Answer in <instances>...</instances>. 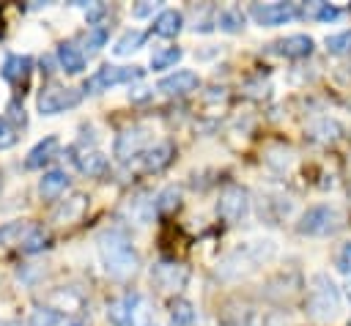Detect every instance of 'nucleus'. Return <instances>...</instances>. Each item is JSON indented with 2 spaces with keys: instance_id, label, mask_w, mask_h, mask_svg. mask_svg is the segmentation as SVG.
Returning <instances> with one entry per match:
<instances>
[{
  "instance_id": "obj_5",
  "label": "nucleus",
  "mask_w": 351,
  "mask_h": 326,
  "mask_svg": "<svg viewBox=\"0 0 351 326\" xmlns=\"http://www.w3.org/2000/svg\"><path fill=\"white\" fill-rule=\"evenodd\" d=\"M340 211L335 205H326V203H318V205H310L302 211L299 222H296V230L302 236H332L340 230Z\"/></svg>"
},
{
  "instance_id": "obj_28",
  "label": "nucleus",
  "mask_w": 351,
  "mask_h": 326,
  "mask_svg": "<svg viewBox=\"0 0 351 326\" xmlns=\"http://www.w3.org/2000/svg\"><path fill=\"white\" fill-rule=\"evenodd\" d=\"M244 19H247L244 11L236 8V5H228V8L217 11V27L225 30V33H239L244 27Z\"/></svg>"
},
{
  "instance_id": "obj_41",
  "label": "nucleus",
  "mask_w": 351,
  "mask_h": 326,
  "mask_svg": "<svg viewBox=\"0 0 351 326\" xmlns=\"http://www.w3.org/2000/svg\"><path fill=\"white\" fill-rule=\"evenodd\" d=\"M266 326H280V318H277V315H271V318L266 321Z\"/></svg>"
},
{
  "instance_id": "obj_26",
  "label": "nucleus",
  "mask_w": 351,
  "mask_h": 326,
  "mask_svg": "<svg viewBox=\"0 0 351 326\" xmlns=\"http://www.w3.org/2000/svg\"><path fill=\"white\" fill-rule=\"evenodd\" d=\"M126 211H129V219H132V222H137V225H148L156 208H154V200H151L148 195H137V197L129 200Z\"/></svg>"
},
{
  "instance_id": "obj_12",
  "label": "nucleus",
  "mask_w": 351,
  "mask_h": 326,
  "mask_svg": "<svg viewBox=\"0 0 351 326\" xmlns=\"http://www.w3.org/2000/svg\"><path fill=\"white\" fill-rule=\"evenodd\" d=\"M69 156H71L74 167L82 175H88V178H104L110 173V159L101 151H96V148H77V145H71Z\"/></svg>"
},
{
  "instance_id": "obj_1",
  "label": "nucleus",
  "mask_w": 351,
  "mask_h": 326,
  "mask_svg": "<svg viewBox=\"0 0 351 326\" xmlns=\"http://www.w3.org/2000/svg\"><path fill=\"white\" fill-rule=\"evenodd\" d=\"M96 255L110 279L126 282L140 271V252L132 244V236L123 227H104L96 236Z\"/></svg>"
},
{
  "instance_id": "obj_14",
  "label": "nucleus",
  "mask_w": 351,
  "mask_h": 326,
  "mask_svg": "<svg viewBox=\"0 0 351 326\" xmlns=\"http://www.w3.org/2000/svg\"><path fill=\"white\" fill-rule=\"evenodd\" d=\"M173 156H176V145L167 142V140H162V142H154L151 148H145V151L134 159V164H137L143 173H159V170H165V167L173 162Z\"/></svg>"
},
{
  "instance_id": "obj_6",
  "label": "nucleus",
  "mask_w": 351,
  "mask_h": 326,
  "mask_svg": "<svg viewBox=\"0 0 351 326\" xmlns=\"http://www.w3.org/2000/svg\"><path fill=\"white\" fill-rule=\"evenodd\" d=\"M143 77V68L140 66H112V63H104L101 68H96L85 82H82V90L85 93H101V90H110L115 85H126V82H134Z\"/></svg>"
},
{
  "instance_id": "obj_24",
  "label": "nucleus",
  "mask_w": 351,
  "mask_h": 326,
  "mask_svg": "<svg viewBox=\"0 0 351 326\" xmlns=\"http://www.w3.org/2000/svg\"><path fill=\"white\" fill-rule=\"evenodd\" d=\"M143 44H145V33H143L140 27H129V30H123V33L118 36V41L112 44V55H115V58H126V55L137 52Z\"/></svg>"
},
{
  "instance_id": "obj_23",
  "label": "nucleus",
  "mask_w": 351,
  "mask_h": 326,
  "mask_svg": "<svg viewBox=\"0 0 351 326\" xmlns=\"http://www.w3.org/2000/svg\"><path fill=\"white\" fill-rule=\"evenodd\" d=\"M33 227H36V225L27 222V219H16V222L3 225V227H0V244H3V247H22V241L30 236Z\"/></svg>"
},
{
  "instance_id": "obj_15",
  "label": "nucleus",
  "mask_w": 351,
  "mask_h": 326,
  "mask_svg": "<svg viewBox=\"0 0 351 326\" xmlns=\"http://www.w3.org/2000/svg\"><path fill=\"white\" fill-rule=\"evenodd\" d=\"M313 47H315V41H313L307 33H291V36H285V38H280V41L274 44V49H277L282 58H293V60L310 58V55H313Z\"/></svg>"
},
{
  "instance_id": "obj_18",
  "label": "nucleus",
  "mask_w": 351,
  "mask_h": 326,
  "mask_svg": "<svg viewBox=\"0 0 351 326\" xmlns=\"http://www.w3.org/2000/svg\"><path fill=\"white\" fill-rule=\"evenodd\" d=\"M181 27H184V14L176 11V8H162V11L154 16V22H151V30H154L156 36H162V38L178 36Z\"/></svg>"
},
{
  "instance_id": "obj_7",
  "label": "nucleus",
  "mask_w": 351,
  "mask_h": 326,
  "mask_svg": "<svg viewBox=\"0 0 351 326\" xmlns=\"http://www.w3.org/2000/svg\"><path fill=\"white\" fill-rule=\"evenodd\" d=\"M80 101H82V93L77 88H69V85H60V82H47L38 90L36 107H38L41 115H60V112L77 107Z\"/></svg>"
},
{
  "instance_id": "obj_16",
  "label": "nucleus",
  "mask_w": 351,
  "mask_h": 326,
  "mask_svg": "<svg viewBox=\"0 0 351 326\" xmlns=\"http://www.w3.org/2000/svg\"><path fill=\"white\" fill-rule=\"evenodd\" d=\"M58 148H60V140L55 134H47L44 140H38L30 151H27V159H25V167L27 170H41L47 162H52L58 156Z\"/></svg>"
},
{
  "instance_id": "obj_39",
  "label": "nucleus",
  "mask_w": 351,
  "mask_h": 326,
  "mask_svg": "<svg viewBox=\"0 0 351 326\" xmlns=\"http://www.w3.org/2000/svg\"><path fill=\"white\" fill-rule=\"evenodd\" d=\"M148 96H151V90H148V88H137V93H134V99H140V101H143V99H148Z\"/></svg>"
},
{
  "instance_id": "obj_8",
  "label": "nucleus",
  "mask_w": 351,
  "mask_h": 326,
  "mask_svg": "<svg viewBox=\"0 0 351 326\" xmlns=\"http://www.w3.org/2000/svg\"><path fill=\"white\" fill-rule=\"evenodd\" d=\"M252 208V197L241 184H225L217 200V214L228 222V225H239L250 216Z\"/></svg>"
},
{
  "instance_id": "obj_3",
  "label": "nucleus",
  "mask_w": 351,
  "mask_h": 326,
  "mask_svg": "<svg viewBox=\"0 0 351 326\" xmlns=\"http://www.w3.org/2000/svg\"><path fill=\"white\" fill-rule=\"evenodd\" d=\"M107 321L112 326H159L151 299L140 290H126L107 304Z\"/></svg>"
},
{
  "instance_id": "obj_35",
  "label": "nucleus",
  "mask_w": 351,
  "mask_h": 326,
  "mask_svg": "<svg viewBox=\"0 0 351 326\" xmlns=\"http://www.w3.org/2000/svg\"><path fill=\"white\" fill-rule=\"evenodd\" d=\"M335 266H337V271H343V274L351 277V241H346V244L337 249V255H335Z\"/></svg>"
},
{
  "instance_id": "obj_32",
  "label": "nucleus",
  "mask_w": 351,
  "mask_h": 326,
  "mask_svg": "<svg viewBox=\"0 0 351 326\" xmlns=\"http://www.w3.org/2000/svg\"><path fill=\"white\" fill-rule=\"evenodd\" d=\"M326 49L332 52V55H346V52H351V30H343V33H332V36H326Z\"/></svg>"
},
{
  "instance_id": "obj_22",
  "label": "nucleus",
  "mask_w": 351,
  "mask_h": 326,
  "mask_svg": "<svg viewBox=\"0 0 351 326\" xmlns=\"http://www.w3.org/2000/svg\"><path fill=\"white\" fill-rule=\"evenodd\" d=\"M58 63H60V68L66 71V74H82L85 71V55L71 44V41H63V44H58Z\"/></svg>"
},
{
  "instance_id": "obj_34",
  "label": "nucleus",
  "mask_w": 351,
  "mask_h": 326,
  "mask_svg": "<svg viewBox=\"0 0 351 326\" xmlns=\"http://www.w3.org/2000/svg\"><path fill=\"white\" fill-rule=\"evenodd\" d=\"M16 140H19V134H16V126H11L5 118H0V151H3V148H11V145H16Z\"/></svg>"
},
{
  "instance_id": "obj_19",
  "label": "nucleus",
  "mask_w": 351,
  "mask_h": 326,
  "mask_svg": "<svg viewBox=\"0 0 351 326\" xmlns=\"http://www.w3.org/2000/svg\"><path fill=\"white\" fill-rule=\"evenodd\" d=\"M69 173L66 170H47L44 175H41V181H38V195L44 197V200H58L66 189H69Z\"/></svg>"
},
{
  "instance_id": "obj_4",
  "label": "nucleus",
  "mask_w": 351,
  "mask_h": 326,
  "mask_svg": "<svg viewBox=\"0 0 351 326\" xmlns=\"http://www.w3.org/2000/svg\"><path fill=\"white\" fill-rule=\"evenodd\" d=\"M340 301H343L340 288L335 285V279L329 274L318 271V274L310 277V282H307V299H304V310H307L310 318H315V321H332V318H337Z\"/></svg>"
},
{
  "instance_id": "obj_42",
  "label": "nucleus",
  "mask_w": 351,
  "mask_h": 326,
  "mask_svg": "<svg viewBox=\"0 0 351 326\" xmlns=\"http://www.w3.org/2000/svg\"><path fill=\"white\" fill-rule=\"evenodd\" d=\"M346 299H348V301H351V279H348V282H346Z\"/></svg>"
},
{
  "instance_id": "obj_38",
  "label": "nucleus",
  "mask_w": 351,
  "mask_h": 326,
  "mask_svg": "<svg viewBox=\"0 0 351 326\" xmlns=\"http://www.w3.org/2000/svg\"><path fill=\"white\" fill-rule=\"evenodd\" d=\"M156 11V3H140V5H132V16L143 19V16H151Z\"/></svg>"
},
{
  "instance_id": "obj_27",
  "label": "nucleus",
  "mask_w": 351,
  "mask_h": 326,
  "mask_svg": "<svg viewBox=\"0 0 351 326\" xmlns=\"http://www.w3.org/2000/svg\"><path fill=\"white\" fill-rule=\"evenodd\" d=\"M310 134H313V140H318V142H335V140H340L343 126H340L335 118H318V121L310 126Z\"/></svg>"
},
{
  "instance_id": "obj_11",
  "label": "nucleus",
  "mask_w": 351,
  "mask_h": 326,
  "mask_svg": "<svg viewBox=\"0 0 351 326\" xmlns=\"http://www.w3.org/2000/svg\"><path fill=\"white\" fill-rule=\"evenodd\" d=\"M250 16L261 27H277V25H285V22L296 19L299 16V5L296 3H255L250 8Z\"/></svg>"
},
{
  "instance_id": "obj_9",
  "label": "nucleus",
  "mask_w": 351,
  "mask_h": 326,
  "mask_svg": "<svg viewBox=\"0 0 351 326\" xmlns=\"http://www.w3.org/2000/svg\"><path fill=\"white\" fill-rule=\"evenodd\" d=\"M151 126L145 123H132V126H123L112 142V153L118 162H132L137 159L145 148H151Z\"/></svg>"
},
{
  "instance_id": "obj_10",
  "label": "nucleus",
  "mask_w": 351,
  "mask_h": 326,
  "mask_svg": "<svg viewBox=\"0 0 351 326\" xmlns=\"http://www.w3.org/2000/svg\"><path fill=\"white\" fill-rule=\"evenodd\" d=\"M189 279V268L178 260H156L151 266V282L159 288V290H167V293H178Z\"/></svg>"
},
{
  "instance_id": "obj_20",
  "label": "nucleus",
  "mask_w": 351,
  "mask_h": 326,
  "mask_svg": "<svg viewBox=\"0 0 351 326\" xmlns=\"http://www.w3.org/2000/svg\"><path fill=\"white\" fill-rule=\"evenodd\" d=\"M197 323V310L189 299L176 296L167 307V326H195Z\"/></svg>"
},
{
  "instance_id": "obj_31",
  "label": "nucleus",
  "mask_w": 351,
  "mask_h": 326,
  "mask_svg": "<svg viewBox=\"0 0 351 326\" xmlns=\"http://www.w3.org/2000/svg\"><path fill=\"white\" fill-rule=\"evenodd\" d=\"M47 247H49V233H47L44 227L36 225V227L30 230V236L22 241L19 249H22L25 255H36V252H41V249H47Z\"/></svg>"
},
{
  "instance_id": "obj_40",
  "label": "nucleus",
  "mask_w": 351,
  "mask_h": 326,
  "mask_svg": "<svg viewBox=\"0 0 351 326\" xmlns=\"http://www.w3.org/2000/svg\"><path fill=\"white\" fill-rule=\"evenodd\" d=\"M66 326H88V323H85L82 318H69V321H66Z\"/></svg>"
},
{
  "instance_id": "obj_37",
  "label": "nucleus",
  "mask_w": 351,
  "mask_h": 326,
  "mask_svg": "<svg viewBox=\"0 0 351 326\" xmlns=\"http://www.w3.org/2000/svg\"><path fill=\"white\" fill-rule=\"evenodd\" d=\"M104 14H107V8H104L101 3H85V16H88V22H90L93 27L101 22Z\"/></svg>"
},
{
  "instance_id": "obj_30",
  "label": "nucleus",
  "mask_w": 351,
  "mask_h": 326,
  "mask_svg": "<svg viewBox=\"0 0 351 326\" xmlns=\"http://www.w3.org/2000/svg\"><path fill=\"white\" fill-rule=\"evenodd\" d=\"M178 205H181V192H178L176 186H165V189L154 197L156 214H170V211H176Z\"/></svg>"
},
{
  "instance_id": "obj_2",
  "label": "nucleus",
  "mask_w": 351,
  "mask_h": 326,
  "mask_svg": "<svg viewBox=\"0 0 351 326\" xmlns=\"http://www.w3.org/2000/svg\"><path fill=\"white\" fill-rule=\"evenodd\" d=\"M274 255H277V241H271V238H244L233 249L225 252L217 271H219L222 279H244V277L255 274L258 268H263L269 260H274Z\"/></svg>"
},
{
  "instance_id": "obj_17",
  "label": "nucleus",
  "mask_w": 351,
  "mask_h": 326,
  "mask_svg": "<svg viewBox=\"0 0 351 326\" xmlns=\"http://www.w3.org/2000/svg\"><path fill=\"white\" fill-rule=\"evenodd\" d=\"M85 208H88V197H85L82 192H74V195H69L66 200L58 203V208L52 211V219H55L58 225H71V222L82 219Z\"/></svg>"
},
{
  "instance_id": "obj_25",
  "label": "nucleus",
  "mask_w": 351,
  "mask_h": 326,
  "mask_svg": "<svg viewBox=\"0 0 351 326\" xmlns=\"http://www.w3.org/2000/svg\"><path fill=\"white\" fill-rule=\"evenodd\" d=\"M66 321H69V315L58 307H36L30 312L27 326H66Z\"/></svg>"
},
{
  "instance_id": "obj_33",
  "label": "nucleus",
  "mask_w": 351,
  "mask_h": 326,
  "mask_svg": "<svg viewBox=\"0 0 351 326\" xmlns=\"http://www.w3.org/2000/svg\"><path fill=\"white\" fill-rule=\"evenodd\" d=\"M107 38H110V30H107L104 25H96V27H90V30L85 33V47H88V52H96V49H101V47L107 44Z\"/></svg>"
},
{
  "instance_id": "obj_29",
  "label": "nucleus",
  "mask_w": 351,
  "mask_h": 326,
  "mask_svg": "<svg viewBox=\"0 0 351 326\" xmlns=\"http://www.w3.org/2000/svg\"><path fill=\"white\" fill-rule=\"evenodd\" d=\"M181 47H165V49H159V52H154L151 55V68L154 71H165V68H173L178 60H181Z\"/></svg>"
},
{
  "instance_id": "obj_36",
  "label": "nucleus",
  "mask_w": 351,
  "mask_h": 326,
  "mask_svg": "<svg viewBox=\"0 0 351 326\" xmlns=\"http://www.w3.org/2000/svg\"><path fill=\"white\" fill-rule=\"evenodd\" d=\"M5 121H8L11 126H16V129H19V126H25V123H27L25 107H22L19 101H11V104H8V115H5Z\"/></svg>"
},
{
  "instance_id": "obj_21",
  "label": "nucleus",
  "mask_w": 351,
  "mask_h": 326,
  "mask_svg": "<svg viewBox=\"0 0 351 326\" xmlns=\"http://www.w3.org/2000/svg\"><path fill=\"white\" fill-rule=\"evenodd\" d=\"M30 66H33V60L27 55H8L5 63H3V68H0V74L11 85H19V82L25 85L27 82V74H30Z\"/></svg>"
},
{
  "instance_id": "obj_13",
  "label": "nucleus",
  "mask_w": 351,
  "mask_h": 326,
  "mask_svg": "<svg viewBox=\"0 0 351 326\" xmlns=\"http://www.w3.org/2000/svg\"><path fill=\"white\" fill-rule=\"evenodd\" d=\"M197 88H200V77L189 68H176L156 82V90H162L165 96H186Z\"/></svg>"
}]
</instances>
